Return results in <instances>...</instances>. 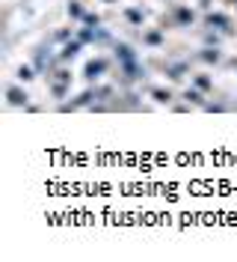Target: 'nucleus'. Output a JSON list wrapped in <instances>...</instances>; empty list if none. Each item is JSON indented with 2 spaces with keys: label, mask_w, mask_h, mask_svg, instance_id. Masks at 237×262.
<instances>
[{
  "label": "nucleus",
  "mask_w": 237,
  "mask_h": 262,
  "mask_svg": "<svg viewBox=\"0 0 237 262\" xmlns=\"http://www.w3.org/2000/svg\"><path fill=\"white\" fill-rule=\"evenodd\" d=\"M104 69H107V66H104L101 60H98V63H89V69H86V72H89V78H98V75H101Z\"/></svg>",
  "instance_id": "obj_2"
},
{
  "label": "nucleus",
  "mask_w": 237,
  "mask_h": 262,
  "mask_svg": "<svg viewBox=\"0 0 237 262\" xmlns=\"http://www.w3.org/2000/svg\"><path fill=\"white\" fill-rule=\"evenodd\" d=\"M9 101H12V104H24V101H27V93H21V90H9Z\"/></svg>",
  "instance_id": "obj_1"
}]
</instances>
